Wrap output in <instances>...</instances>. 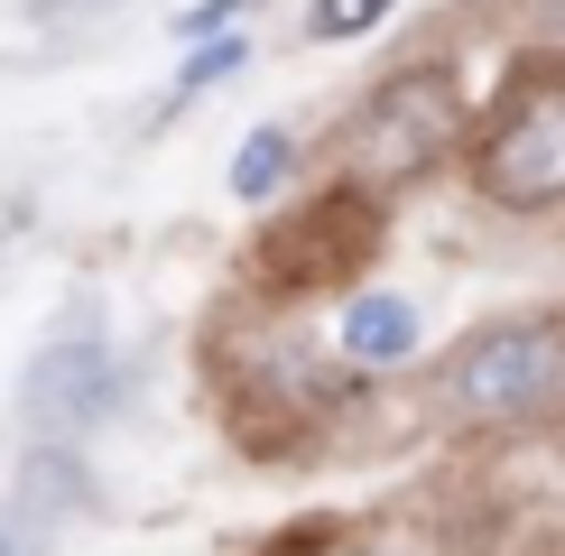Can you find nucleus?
<instances>
[{
	"label": "nucleus",
	"instance_id": "1",
	"mask_svg": "<svg viewBox=\"0 0 565 556\" xmlns=\"http://www.w3.org/2000/svg\"><path fill=\"white\" fill-rule=\"evenodd\" d=\"M473 185L501 214L565 204V56H520L473 130Z\"/></svg>",
	"mask_w": 565,
	"mask_h": 556
},
{
	"label": "nucleus",
	"instance_id": "2",
	"mask_svg": "<svg viewBox=\"0 0 565 556\" xmlns=\"http://www.w3.org/2000/svg\"><path fill=\"white\" fill-rule=\"evenodd\" d=\"M463 139V93L445 65H398L390 84H371V103L343 121V149H352V185L390 195V185H417L445 149Z\"/></svg>",
	"mask_w": 565,
	"mask_h": 556
},
{
	"label": "nucleus",
	"instance_id": "3",
	"mask_svg": "<svg viewBox=\"0 0 565 556\" xmlns=\"http://www.w3.org/2000/svg\"><path fill=\"white\" fill-rule=\"evenodd\" d=\"M565 389V324L529 316V324H491L455 353L445 371V399L455 417H473V427H510V417H537Z\"/></svg>",
	"mask_w": 565,
	"mask_h": 556
},
{
	"label": "nucleus",
	"instance_id": "4",
	"mask_svg": "<svg viewBox=\"0 0 565 556\" xmlns=\"http://www.w3.org/2000/svg\"><path fill=\"white\" fill-rule=\"evenodd\" d=\"M371 250H381V195L371 185H334V195H316L297 223H278L250 250V278L269 297H316V288H343Z\"/></svg>",
	"mask_w": 565,
	"mask_h": 556
},
{
	"label": "nucleus",
	"instance_id": "5",
	"mask_svg": "<svg viewBox=\"0 0 565 556\" xmlns=\"http://www.w3.org/2000/svg\"><path fill=\"white\" fill-rule=\"evenodd\" d=\"M103 399H111V353H103V343L46 353V362L29 371V417H38V427H84Z\"/></svg>",
	"mask_w": 565,
	"mask_h": 556
},
{
	"label": "nucleus",
	"instance_id": "6",
	"mask_svg": "<svg viewBox=\"0 0 565 556\" xmlns=\"http://www.w3.org/2000/svg\"><path fill=\"white\" fill-rule=\"evenodd\" d=\"M343 353L352 362H408L417 353V307L408 297H352L343 307Z\"/></svg>",
	"mask_w": 565,
	"mask_h": 556
},
{
	"label": "nucleus",
	"instance_id": "7",
	"mask_svg": "<svg viewBox=\"0 0 565 556\" xmlns=\"http://www.w3.org/2000/svg\"><path fill=\"white\" fill-rule=\"evenodd\" d=\"M288 158H297V139H288V130H250V149L232 158V195H242V204H269V195H278V177H288Z\"/></svg>",
	"mask_w": 565,
	"mask_h": 556
},
{
	"label": "nucleus",
	"instance_id": "8",
	"mask_svg": "<svg viewBox=\"0 0 565 556\" xmlns=\"http://www.w3.org/2000/svg\"><path fill=\"white\" fill-rule=\"evenodd\" d=\"M398 10V0H316V10H306V38H362V29H381V19Z\"/></svg>",
	"mask_w": 565,
	"mask_h": 556
},
{
	"label": "nucleus",
	"instance_id": "9",
	"mask_svg": "<svg viewBox=\"0 0 565 556\" xmlns=\"http://www.w3.org/2000/svg\"><path fill=\"white\" fill-rule=\"evenodd\" d=\"M242 65H250V46H242V38L195 46V56H185V93H195V84H223V75H242Z\"/></svg>",
	"mask_w": 565,
	"mask_h": 556
},
{
	"label": "nucleus",
	"instance_id": "10",
	"mask_svg": "<svg viewBox=\"0 0 565 556\" xmlns=\"http://www.w3.org/2000/svg\"><path fill=\"white\" fill-rule=\"evenodd\" d=\"M232 10H242V0H204V10H185V38H204V29H223Z\"/></svg>",
	"mask_w": 565,
	"mask_h": 556
},
{
	"label": "nucleus",
	"instance_id": "11",
	"mask_svg": "<svg viewBox=\"0 0 565 556\" xmlns=\"http://www.w3.org/2000/svg\"><path fill=\"white\" fill-rule=\"evenodd\" d=\"M547 10H556V19H565V0H547Z\"/></svg>",
	"mask_w": 565,
	"mask_h": 556
},
{
	"label": "nucleus",
	"instance_id": "12",
	"mask_svg": "<svg viewBox=\"0 0 565 556\" xmlns=\"http://www.w3.org/2000/svg\"><path fill=\"white\" fill-rule=\"evenodd\" d=\"M0 556H19V547H10V538H0Z\"/></svg>",
	"mask_w": 565,
	"mask_h": 556
}]
</instances>
